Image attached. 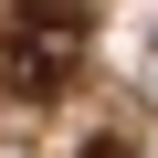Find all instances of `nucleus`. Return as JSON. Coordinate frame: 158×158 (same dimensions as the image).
Segmentation results:
<instances>
[{
    "mask_svg": "<svg viewBox=\"0 0 158 158\" xmlns=\"http://www.w3.org/2000/svg\"><path fill=\"white\" fill-rule=\"evenodd\" d=\"M85 42H95V21L74 11V0H32V11L0 21V85L21 106H53L74 85V63H85Z\"/></svg>",
    "mask_w": 158,
    "mask_h": 158,
    "instance_id": "1",
    "label": "nucleus"
},
{
    "mask_svg": "<svg viewBox=\"0 0 158 158\" xmlns=\"http://www.w3.org/2000/svg\"><path fill=\"white\" fill-rule=\"evenodd\" d=\"M74 158H127V148H116V137H85V148H74Z\"/></svg>",
    "mask_w": 158,
    "mask_h": 158,
    "instance_id": "2",
    "label": "nucleus"
}]
</instances>
